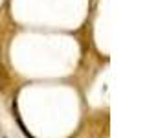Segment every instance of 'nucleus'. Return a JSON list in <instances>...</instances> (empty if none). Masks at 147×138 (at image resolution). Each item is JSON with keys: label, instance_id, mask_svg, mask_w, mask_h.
Segmentation results:
<instances>
[{"label": "nucleus", "instance_id": "obj_1", "mask_svg": "<svg viewBox=\"0 0 147 138\" xmlns=\"http://www.w3.org/2000/svg\"><path fill=\"white\" fill-rule=\"evenodd\" d=\"M7 83H9V79H7V74H6V70H4L2 66H0V90H2V92H6V89H7Z\"/></svg>", "mask_w": 147, "mask_h": 138}, {"label": "nucleus", "instance_id": "obj_2", "mask_svg": "<svg viewBox=\"0 0 147 138\" xmlns=\"http://www.w3.org/2000/svg\"><path fill=\"white\" fill-rule=\"evenodd\" d=\"M4 138H6V136H4Z\"/></svg>", "mask_w": 147, "mask_h": 138}]
</instances>
